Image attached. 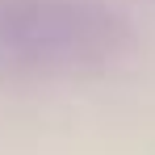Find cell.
Instances as JSON below:
<instances>
[{"mask_svg":"<svg viewBox=\"0 0 155 155\" xmlns=\"http://www.w3.org/2000/svg\"><path fill=\"white\" fill-rule=\"evenodd\" d=\"M134 25L109 0H0V80H71L117 67Z\"/></svg>","mask_w":155,"mask_h":155,"instance_id":"1","label":"cell"}]
</instances>
